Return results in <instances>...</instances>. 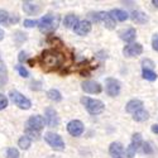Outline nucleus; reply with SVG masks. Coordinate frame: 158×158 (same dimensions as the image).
Returning <instances> with one entry per match:
<instances>
[{
  "mask_svg": "<svg viewBox=\"0 0 158 158\" xmlns=\"http://www.w3.org/2000/svg\"><path fill=\"white\" fill-rule=\"evenodd\" d=\"M35 25H38L37 20H32V19H25L24 20V27H27V28H33V27H35Z\"/></svg>",
  "mask_w": 158,
  "mask_h": 158,
  "instance_id": "2f4dec72",
  "label": "nucleus"
},
{
  "mask_svg": "<svg viewBox=\"0 0 158 158\" xmlns=\"http://www.w3.org/2000/svg\"><path fill=\"white\" fill-rule=\"evenodd\" d=\"M142 149H143V153H146V154H152L153 153V147L148 142L142 143Z\"/></svg>",
  "mask_w": 158,
  "mask_h": 158,
  "instance_id": "cd10ccee",
  "label": "nucleus"
},
{
  "mask_svg": "<svg viewBox=\"0 0 158 158\" xmlns=\"http://www.w3.org/2000/svg\"><path fill=\"white\" fill-rule=\"evenodd\" d=\"M105 90H106V94L111 98L114 96H118L120 93V82L115 80V78H106V81H105Z\"/></svg>",
  "mask_w": 158,
  "mask_h": 158,
  "instance_id": "1a4fd4ad",
  "label": "nucleus"
},
{
  "mask_svg": "<svg viewBox=\"0 0 158 158\" xmlns=\"http://www.w3.org/2000/svg\"><path fill=\"white\" fill-rule=\"evenodd\" d=\"M23 10H24V13H27L29 15H35L38 13H41L42 6L38 5V4H34V3H31V2H24L23 3Z\"/></svg>",
  "mask_w": 158,
  "mask_h": 158,
  "instance_id": "dca6fc26",
  "label": "nucleus"
},
{
  "mask_svg": "<svg viewBox=\"0 0 158 158\" xmlns=\"http://www.w3.org/2000/svg\"><path fill=\"white\" fill-rule=\"evenodd\" d=\"M8 106V98L0 94V110H3Z\"/></svg>",
  "mask_w": 158,
  "mask_h": 158,
  "instance_id": "c756f323",
  "label": "nucleus"
},
{
  "mask_svg": "<svg viewBox=\"0 0 158 158\" xmlns=\"http://www.w3.org/2000/svg\"><path fill=\"white\" fill-rule=\"evenodd\" d=\"M8 81V72H6V67L3 62H0V89L4 87V85Z\"/></svg>",
  "mask_w": 158,
  "mask_h": 158,
  "instance_id": "5701e85b",
  "label": "nucleus"
},
{
  "mask_svg": "<svg viewBox=\"0 0 158 158\" xmlns=\"http://www.w3.org/2000/svg\"><path fill=\"white\" fill-rule=\"evenodd\" d=\"M39 61H41L42 67L46 71H55V70H58L62 66L63 56L55 49H46L42 52Z\"/></svg>",
  "mask_w": 158,
  "mask_h": 158,
  "instance_id": "f257e3e1",
  "label": "nucleus"
},
{
  "mask_svg": "<svg viewBox=\"0 0 158 158\" xmlns=\"http://www.w3.org/2000/svg\"><path fill=\"white\" fill-rule=\"evenodd\" d=\"M89 18L95 23H102L108 29H114L115 28V20L109 15V13H105V11L90 13Z\"/></svg>",
  "mask_w": 158,
  "mask_h": 158,
  "instance_id": "20e7f679",
  "label": "nucleus"
},
{
  "mask_svg": "<svg viewBox=\"0 0 158 158\" xmlns=\"http://www.w3.org/2000/svg\"><path fill=\"white\" fill-rule=\"evenodd\" d=\"M119 35H120V38L123 39L124 42L130 43V42H133L134 39H135L137 32H135L134 28H128V29H125V31H122V32L119 33Z\"/></svg>",
  "mask_w": 158,
  "mask_h": 158,
  "instance_id": "a211bd4d",
  "label": "nucleus"
},
{
  "mask_svg": "<svg viewBox=\"0 0 158 158\" xmlns=\"http://www.w3.org/2000/svg\"><path fill=\"white\" fill-rule=\"evenodd\" d=\"M142 134L140 133H134L133 138H131V143L129 144V147L125 151V154L128 158H133L137 153V151L139 149V147H142Z\"/></svg>",
  "mask_w": 158,
  "mask_h": 158,
  "instance_id": "0eeeda50",
  "label": "nucleus"
},
{
  "mask_svg": "<svg viewBox=\"0 0 158 158\" xmlns=\"http://www.w3.org/2000/svg\"><path fill=\"white\" fill-rule=\"evenodd\" d=\"M142 52H143V46L140 43H130L124 47L123 55L125 57H135L142 55Z\"/></svg>",
  "mask_w": 158,
  "mask_h": 158,
  "instance_id": "9d476101",
  "label": "nucleus"
},
{
  "mask_svg": "<svg viewBox=\"0 0 158 158\" xmlns=\"http://www.w3.org/2000/svg\"><path fill=\"white\" fill-rule=\"evenodd\" d=\"M60 24V15H53V14H47L41 18V20L38 22L39 31L43 33H49L57 29Z\"/></svg>",
  "mask_w": 158,
  "mask_h": 158,
  "instance_id": "f03ea898",
  "label": "nucleus"
},
{
  "mask_svg": "<svg viewBox=\"0 0 158 158\" xmlns=\"http://www.w3.org/2000/svg\"><path fill=\"white\" fill-rule=\"evenodd\" d=\"M142 76L144 80H148V81H156L157 80V73L152 70H146V69H143L142 71Z\"/></svg>",
  "mask_w": 158,
  "mask_h": 158,
  "instance_id": "393cba45",
  "label": "nucleus"
},
{
  "mask_svg": "<svg viewBox=\"0 0 158 158\" xmlns=\"http://www.w3.org/2000/svg\"><path fill=\"white\" fill-rule=\"evenodd\" d=\"M130 18L134 23H138V24H144V23H147L149 20V18H148V15L146 14V13L139 11V10H135V11L131 13Z\"/></svg>",
  "mask_w": 158,
  "mask_h": 158,
  "instance_id": "f3484780",
  "label": "nucleus"
},
{
  "mask_svg": "<svg viewBox=\"0 0 158 158\" xmlns=\"http://www.w3.org/2000/svg\"><path fill=\"white\" fill-rule=\"evenodd\" d=\"M81 102L84 104L86 110L93 115H98V114L102 113L104 109H105L104 102L100 101V100H96V99H91V98L84 96V98H81Z\"/></svg>",
  "mask_w": 158,
  "mask_h": 158,
  "instance_id": "7ed1b4c3",
  "label": "nucleus"
},
{
  "mask_svg": "<svg viewBox=\"0 0 158 158\" xmlns=\"http://www.w3.org/2000/svg\"><path fill=\"white\" fill-rule=\"evenodd\" d=\"M148 118H149V114H148V111H146L144 109H140V110H138V111H135L133 114V119L135 122H146Z\"/></svg>",
  "mask_w": 158,
  "mask_h": 158,
  "instance_id": "4be33fe9",
  "label": "nucleus"
},
{
  "mask_svg": "<svg viewBox=\"0 0 158 158\" xmlns=\"http://www.w3.org/2000/svg\"><path fill=\"white\" fill-rule=\"evenodd\" d=\"M109 15L115 20H119V22H124V20H127L128 18H129V14L127 11H124V10H122V9H113L110 13H109Z\"/></svg>",
  "mask_w": 158,
  "mask_h": 158,
  "instance_id": "6ab92c4d",
  "label": "nucleus"
},
{
  "mask_svg": "<svg viewBox=\"0 0 158 158\" xmlns=\"http://www.w3.org/2000/svg\"><path fill=\"white\" fill-rule=\"evenodd\" d=\"M109 153L113 158H123L124 157V148L122 146V143L114 142L110 144L109 147Z\"/></svg>",
  "mask_w": 158,
  "mask_h": 158,
  "instance_id": "2eb2a0df",
  "label": "nucleus"
},
{
  "mask_svg": "<svg viewBox=\"0 0 158 158\" xmlns=\"http://www.w3.org/2000/svg\"><path fill=\"white\" fill-rule=\"evenodd\" d=\"M142 106H143V102H142L140 100H138V99H133V100H130V101L127 104L125 110H127L128 113H133V114H134L135 111L140 110Z\"/></svg>",
  "mask_w": 158,
  "mask_h": 158,
  "instance_id": "aec40b11",
  "label": "nucleus"
},
{
  "mask_svg": "<svg viewBox=\"0 0 158 158\" xmlns=\"http://www.w3.org/2000/svg\"><path fill=\"white\" fill-rule=\"evenodd\" d=\"M47 96H48V99L52 100V101H61V100H62L61 93H60L58 90H56V89H51L48 93H47Z\"/></svg>",
  "mask_w": 158,
  "mask_h": 158,
  "instance_id": "b1692460",
  "label": "nucleus"
},
{
  "mask_svg": "<svg viewBox=\"0 0 158 158\" xmlns=\"http://www.w3.org/2000/svg\"><path fill=\"white\" fill-rule=\"evenodd\" d=\"M152 131L153 133H156V134H158V124H154V125H152Z\"/></svg>",
  "mask_w": 158,
  "mask_h": 158,
  "instance_id": "e433bc0d",
  "label": "nucleus"
},
{
  "mask_svg": "<svg viewBox=\"0 0 158 158\" xmlns=\"http://www.w3.org/2000/svg\"><path fill=\"white\" fill-rule=\"evenodd\" d=\"M84 124L80 120H71L67 124V131L72 137H80L84 133Z\"/></svg>",
  "mask_w": 158,
  "mask_h": 158,
  "instance_id": "9b49d317",
  "label": "nucleus"
},
{
  "mask_svg": "<svg viewBox=\"0 0 158 158\" xmlns=\"http://www.w3.org/2000/svg\"><path fill=\"white\" fill-rule=\"evenodd\" d=\"M18 20H19V17H18V15H15V17H11V18L9 19V22H10V23H17Z\"/></svg>",
  "mask_w": 158,
  "mask_h": 158,
  "instance_id": "c9c22d12",
  "label": "nucleus"
},
{
  "mask_svg": "<svg viewBox=\"0 0 158 158\" xmlns=\"http://www.w3.org/2000/svg\"><path fill=\"white\" fill-rule=\"evenodd\" d=\"M9 96H10V100L14 102L19 109H24V110H28L31 109L32 106V102L28 98H25L23 94H20L19 91L17 90H11L9 93Z\"/></svg>",
  "mask_w": 158,
  "mask_h": 158,
  "instance_id": "39448f33",
  "label": "nucleus"
},
{
  "mask_svg": "<svg viewBox=\"0 0 158 158\" xmlns=\"http://www.w3.org/2000/svg\"><path fill=\"white\" fill-rule=\"evenodd\" d=\"M6 158H19V152L17 148H8Z\"/></svg>",
  "mask_w": 158,
  "mask_h": 158,
  "instance_id": "bb28decb",
  "label": "nucleus"
},
{
  "mask_svg": "<svg viewBox=\"0 0 158 158\" xmlns=\"http://www.w3.org/2000/svg\"><path fill=\"white\" fill-rule=\"evenodd\" d=\"M31 144H32V140H31L28 137H25V135L20 137L19 140H18V146H19L22 149H28V148L31 147Z\"/></svg>",
  "mask_w": 158,
  "mask_h": 158,
  "instance_id": "a878e982",
  "label": "nucleus"
},
{
  "mask_svg": "<svg viewBox=\"0 0 158 158\" xmlns=\"http://www.w3.org/2000/svg\"><path fill=\"white\" fill-rule=\"evenodd\" d=\"M73 31L78 35H86L91 31V23L89 20H78V23L73 27Z\"/></svg>",
  "mask_w": 158,
  "mask_h": 158,
  "instance_id": "ddd939ff",
  "label": "nucleus"
},
{
  "mask_svg": "<svg viewBox=\"0 0 158 158\" xmlns=\"http://www.w3.org/2000/svg\"><path fill=\"white\" fill-rule=\"evenodd\" d=\"M46 123L48 124V127H57L60 123V118L57 111L53 108H47L46 109V118H44Z\"/></svg>",
  "mask_w": 158,
  "mask_h": 158,
  "instance_id": "f8f14e48",
  "label": "nucleus"
},
{
  "mask_svg": "<svg viewBox=\"0 0 158 158\" xmlns=\"http://www.w3.org/2000/svg\"><path fill=\"white\" fill-rule=\"evenodd\" d=\"M152 4H153L154 6H157V8H158V0H153V2H152Z\"/></svg>",
  "mask_w": 158,
  "mask_h": 158,
  "instance_id": "58836bf2",
  "label": "nucleus"
},
{
  "mask_svg": "<svg viewBox=\"0 0 158 158\" xmlns=\"http://www.w3.org/2000/svg\"><path fill=\"white\" fill-rule=\"evenodd\" d=\"M17 71H18V73H19L22 77H24V78H27V77L29 76L28 70H27V69H24V66L18 64V66H17Z\"/></svg>",
  "mask_w": 158,
  "mask_h": 158,
  "instance_id": "c85d7f7f",
  "label": "nucleus"
},
{
  "mask_svg": "<svg viewBox=\"0 0 158 158\" xmlns=\"http://www.w3.org/2000/svg\"><path fill=\"white\" fill-rule=\"evenodd\" d=\"M153 67H154V63H153L151 60H144V61H143V69L152 70V71H153Z\"/></svg>",
  "mask_w": 158,
  "mask_h": 158,
  "instance_id": "7c9ffc66",
  "label": "nucleus"
},
{
  "mask_svg": "<svg viewBox=\"0 0 158 158\" xmlns=\"http://www.w3.org/2000/svg\"><path fill=\"white\" fill-rule=\"evenodd\" d=\"M44 124H46V120H44L43 116L33 115L28 119L27 124H25V128H29L32 130H35V131H39V133H41V130L44 128Z\"/></svg>",
  "mask_w": 158,
  "mask_h": 158,
  "instance_id": "6e6552de",
  "label": "nucleus"
},
{
  "mask_svg": "<svg viewBox=\"0 0 158 158\" xmlns=\"http://www.w3.org/2000/svg\"><path fill=\"white\" fill-rule=\"evenodd\" d=\"M44 140L56 151H63L64 149V142H63V139L61 138V135H58L56 133H52V131L46 133L44 134Z\"/></svg>",
  "mask_w": 158,
  "mask_h": 158,
  "instance_id": "423d86ee",
  "label": "nucleus"
},
{
  "mask_svg": "<svg viewBox=\"0 0 158 158\" xmlns=\"http://www.w3.org/2000/svg\"><path fill=\"white\" fill-rule=\"evenodd\" d=\"M9 19V14L5 10H0V23H6Z\"/></svg>",
  "mask_w": 158,
  "mask_h": 158,
  "instance_id": "473e14b6",
  "label": "nucleus"
},
{
  "mask_svg": "<svg viewBox=\"0 0 158 158\" xmlns=\"http://www.w3.org/2000/svg\"><path fill=\"white\" fill-rule=\"evenodd\" d=\"M77 23H78V18L75 14H69V15H66L64 19H63V24H64L66 28H73Z\"/></svg>",
  "mask_w": 158,
  "mask_h": 158,
  "instance_id": "412c9836",
  "label": "nucleus"
},
{
  "mask_svg": "<svg viewBox=\"0 0 158 158\" xmlns=\"http://www.w3.org/2000/svg\"><path fill=\"white\" fill-rule=\"evenodd\" d=\"M19 62H24L25 60H27V52H24V51H22L20 53H19Z\"/></svg>",
  "mask_w": 158,
  "mask_h": 158,
  "instance_id": "f704fd0d",
  "label": "nucleus"
},
{
  "mask_svg": "<svg viewBox=\"0 0 158 158\" xmlns=\"http://www.w3.org/2000/svg\"><path fill=\"white\" fill-rule=\"evenodd\" d=\"M152 47H153V49H154V51H157V52H158V33H157V34H154V35H153V38H152Z\"/></svg>",
  "mask_w": 158,
  "mask_h": 158,
  "instance_id": "72a5a7b5",
  "label": "nucleus"
},
{
  "mask_svg": "<svg viewBox=\"0 0 158 158\" xmlns=\"http://www.w3.org/2000/svg\"><path fill=\"white\" fill-rule=\"evenodd\" d=\"M3 38H4V31H2V29H0V41H2Z\"/></svg>",
  "mask_w": 158,
  "mask_h": 158,
  "instance_id": "4c0bfd02",
  "label": "nucleus"
},
{
  "mask_svg": "<svg viewBox=\"0 0 158 158\" xmlns=\"http://www.w3.org/2000/svg\"><path fill=\"white\" fill-rule=\"evenodd\" d=\"M82 90L87 94H100L101 93V85L95 81H85L82 84Z\"/></svg>",
  "mask_w": 158,
  "mask_h": 158,
  "instance_id": "4468645a",
  "label": "nucleus"
}]
</instances>
